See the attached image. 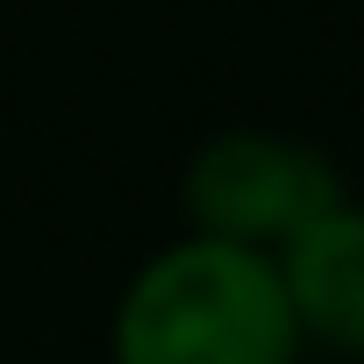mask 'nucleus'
Here are the masks:
<instances>
[{"mask_svg": "<svg viewBox=\"0 0 364 364\" xmlns=\"http://www.w3.org/2000/svg\"><path fill=\"white\" fill-rule=\"evenodd\" d=\"M114 364H300V321L279 279V257L222 243V236H178L150 250L107 321Z\"/></svg>", "mask_w": 364, "mask_h": 364, "instance_id": "1", "label": "nucleus"}, {"mask_svg": "<svg viewBox=\"0 0 364 364\" xmlns=\"http://www.w3.org/2000/svg\"><path fill=\"white\" fill-rule=\"evenodd\" d=\"M178 200H186V229L193 236H222V243L279 257L314 215H328L343 200V171L307 136L222 129V136H208L186 157Z\"/></svg>", "mask_w": 364, "mask_h": 364, "instance_id": "2", "label": "nucleus"}, {"mask_svg": "<svg viewBox=\"0 0 364 364\" xmlns=\"http://www.w3.org/2000/svg\"><path fill=\"white\" fill-rule=\"evenodd\" d=\"M279 279H286L300 343L364 364V200L343 193L328 215H314L279 250Z\"/></svg>", "mask_w": 364, "mask_h": 364, "instance_id": "3", "label": "nucleus"}]
</instances>
